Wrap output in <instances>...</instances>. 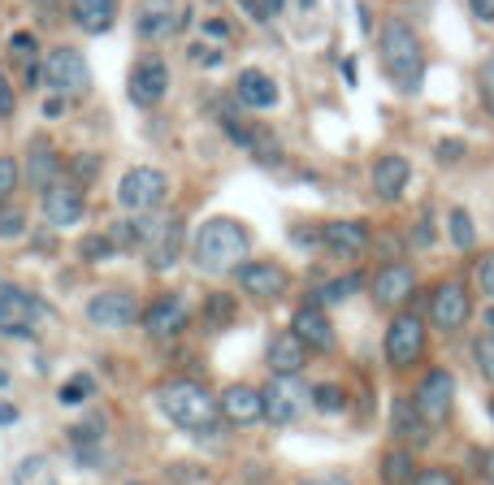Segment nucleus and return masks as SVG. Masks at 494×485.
<instances>
[{
  "instance_id": "1",
  "label": "nucleus",
  "mask_w": 494,
  "mask_h": 485,
  "mask_svg": "<svg viewBox=\"0 0 494 485\" xmlns=\"http://www.w3.org/2000/svg\"><path fill=\"white\" fill-rule=\"evenodd\" d=\"M247 251H251V234L247 225H239L234 217H213L204 221L191 239V260L199 273L208 278H225V273H239L247 265Z\"/></svg>"
},
{
  "instance_id": "2",
  "label": "nucleus",
  "mask_w": 494,
  "mask_h": 485,
  "mask_svg": "<svg viewBox=\"0 0 494 485\" xmlns=\"http://www.w3.org/2000/svg\"><path fill=\"white\" fill-rule=\"evenodd\" d=\"M377 48H382V70L395 83L403 96L420 92V78H425V44L412 26L403 18H391L377 35Z\"/></svg>"
},
{
  "instance_id": "3",
  "label": "nucleus",
  "mask_w": 494,
  "mask_h": 485,
  "mask_svg": "<svg viewBox=\"0 0 494 485\" xmlns=\"http://www.w3.org/2000/svg\"><path fill=\"white\" fill-rule=\"evenodd\" d=\"M156 403H161V412L170 416L178 429H191V434L213 429V425H217V416H222L217 399H213V390H204L199 382H187V377L165 382V386L156 390Z\"/></svg>"
},
{
  "instance_id": "4",
  "label": "nucleus",
  "mask_w": 494,
  "mask_h": 485,
  "mask_svg": "<svg viewBox=\"0 0 494 485\" xmlns=\"http://www.w3.org/2000/svg\"><path fill=\"white\" fill-rule=\"evenodd\" d=\"M40 74H44V83H49L57 96H83V92L92 87V66H87V57L78 48H66V44L44 57Z\"/></svg>"
},
{
  "instance_id": "5",
  "label": "nucleus",
  "mask_w": 494,
  "mask_h": 485,
  "mask_svg": "<svg viewBox=\"0 0 494 485\" xmlns=\"http://www.w3.org/2000/svg\"><path fill=\"white\" fill-rule=\"evenodd\" d=\"M382 351H386V364L391 368H417L420 356H425V321L412 313H399L391 325H386V339H382Z\"/></svg>"
},
{
  "instance_id": "6",
  "label": "nucleus",
  "mask_w": 494,
  "mask_h": 485,
  "mask_svg": "<svg viewBox=\"0 0 494 485\" xmlns=\"http://www.w3.org/2000/svg\"><path fill=\"white\" fill-rule=\"evenodd\" d=\"M165 195H170V178L156 170V165H135L118 182V204H122L126 213H152Z\"/></svg>"
},
{
  "instance_id": "7",
  "label": "nucleus",
  "mask_w": 494,
  "mask_h": 485,
  "mask_svg": "<svg viewBox=\"0 0 494 485\" xmlns=\"http://www.w3.org/2000/svg\"><path fill=\"white\" fill-rule=\"evenodd\" d=\"M308 403H313V390L299 386L296 373H273V382L265 386V420L269 425H296L308 412Z\"/></svg>"
},
{
  "instance_id": "8",
  "label": "nucleus",
  "mask_w": 494,
  "mask_h": 485,
  "mask_svg": "<svg viewBox=\"0 0 494 485\" xmlns=\"http://www.w3.org/2000/svg\"><path fill=\"white\" fill-rule=\"evenodd\" d=\"M40 204H44V217H49L52 230H70L87 217V195H83L78 178H57L52 187L40 191Z\"/></svg>"
},
{
  "instance_id": "9",
  "label": "nucleus",
  "mask_w": 494,
  "mask_h": 485,
  "mask_svg": "<svg viewBox=\"0 0 494 485\" xmlns=\"http://www.w3.org/2000/svg\"><path fill=\"white\" fill-rule=\"evenodd\" d=\"M126 96L139 109H156L161 100L170 96V66H165V57H139L130 78H126Z\"/></svg>"
},
{
  "instance_id": "10",
  "label": "nucleus",
  "mask_w": 494,
  "mask_h": 485,
  "mask_svg": "<svg viewBox=\"0 0 494 485\" xmlns=\"http://www.w3.org/2000/svg\"><path fill=\"white\" fill-rule=\"evenodd\" d=\"M182 18H187L182 0H139L135 4V35L144 44H161V40L178 35Z\"/></svg>"
},
{
  "instance_id": "11",
  "label": "nucleus",
  "mask_w": 494,
  "mask_h": 485,
  "mask_svg": "<svg viewBox=\"0 0 494 485\" xmlns=\"http://www.w3.org/2000/svg\"><path fill=\"white\" fill-rule=\"evenodd\" d=\"M417 412L429 420V425H446L451 420V408H455V377L446 368H429L417 382V394H412Z\"/></svg>"
},
{
  "instance_id": "12",
  "label": "nucleus",
  "mask_w": 494,
  "mask_h": 485,
  "mask_svg": "<svg viewBox=\"0 0 494 485\" xmlns=\"http://www.w3.org/2000/svg\"><path fill=\"white\" fill-rule=\"evenodd\" d=\"M87 321L96 330H126V325L139 321V299H135V291H126V287H109V291L87 299Z\"/></svg>"
},
{
  "instance_id": "13",
  "label": "nucleus",
  "mask_w": 494,
  "mask_h": 485,
  "mask_svg": "<svg viewBox=\"0 0 494 485\" xmlns=\"http://www.w3.org/2000/svg\"><path fill=\"white\" fill-rule=\"evenodd\" d=\"M369 291H373V304H377L382 313H395V308H403V304L417 295V269L403 265V260L382 265L377 278L369 282Z\"/></svg>"
},
{
  "instance_id": "14",
  "label": "nucleus",
  "mask_w": 494,
  "mask_h": 485,
  "mask_svg": "<svg viewBox=\"0 0 494 485\" xmlns=\"http://www.w3.org/2000/svg\"><path fill=\"white\" fill-rule=\"evenodd\" d=\"M469 316H472V299H469V291H464V282H455V278L438 282V291L429 295V321H434L443 334H451V330H460Z\"/></svg>"
},
{
  "instance_id": "15",
  "label": "nucleus",
  "mask_w": 494,
  "mask_h": 485,
  "mask_svg": "<svg viewBox=\"0 0 494 485\" xmlns=\"http://www.w3.org/2000/svg\"><path fill=\"white\" fill-rule=\"evenodd\" d=\"M217 408H222V416L230 420V425L251 429V425H260V420H265V390L247 386V382H234V386L222 390Z\"/></svg>"
},
{
  "instance_id": "16",
  "label": "nucleus",
  "mask_w": 494,
  "mask_h": 485,
  "mask_svg": "<svg viewBox=\"0 0 494 485\" xmlns=\"http://www.w3.org/2000/svg\"><path fill=\"white\" fill-rule=\"evenodd\" d=\"M139 325H144L148 339L170 342L173 334H182V325H187V304H182L178 295H161L156 304H148V308L139 313Z\"/></svg>"
},
{
  "instance_id": "17",
  "label": "nucleus",
  "mask_w": 494,
  "mask_h": 485,
  "mask_svg": "<svg viewBox=\"0 0 494 485\" xmlns=\"http://www.w3.org/2000/svg\"><path fill=\"white\" fill-rule=\"evenodd\" d=\"M234 278H239V287H243L251 299H278V295H287V287H291L287 269L273 265V260H247Z\"/></svg>"
},
{
  "instance_id": "18",
  "label": "nucleus",
  "mask_w": 494,
  "mask_h": 485,
  "mask_svg": "<svg viewBox=\"0 0 494 485\" xmlns=\"http://www.w3.org/2000/svg\"><path fill=\"white\" fill-rule=\"evenodd\" d=\"M408 182H412V165H408V156H399V152L377 156V165H373V195H377V199H386V204L403 199Z\"/></svg>"
},
{
  "instance_id": "19",
  "label": "nucleus",
  "mask_w": 494,
  "mask_h": 485,
  "mask_svg": "<svg viewBox=\"0 0 494 485\" xmlns=\"http://www.w3.org/2000/svg\"><path fill=\"white\" fill-rule=\"evenodd\" d=\"M322 242L330 256H365L369 251V225L365 221H325L322 225Z\"/></svg>"
},
{
  "instance_id": "20",
  "label": "nucleus",
  "mask_w": 494,
  "mask_h": 485,
  "mask_svg": "<svg viewBox=\"0 0 494 485\" xmlns=\"http://www.w3.org/2000/svg\"><path fill=\"white\" fill-rule=\"evenodd\" d=\"M265 364H269V373H304V364H308V342L299 339L296 330H287V334H273L269 351H265Z\"/></svg>"
},
{
  "instance_id": "21",
  "label": "nucleus",
  "mask_w": 494,
  "mask_h": 485,
  "mask_svg": "<svg viewBox=\"0 0 494 485\" xmlns=\"http://www.w3.org/2000/svg\"><path fill=\"white\" fill-rule=\"evenodd\" d=\"M429 429H434V425L417 412L412 399H395V403H391V434H395L399 442L420 446V442H429Z\"/></svg>"
},
{
  "instance_id": "22",
  "label": "nucleus",
  "mask_w": 494,
  "mask_h": 485,
  "mask_svg": "<svg viewBox=\"0 0 494 485\" xmlns=\"http://www.w3.org/2000/svg\"><path fill=\"white\" fill-rule=\"evenodd\" d=\"M291 330L308 342V351H334V325H330V316L322 308H308L304 304L296 313V321H291Z\"/></svg>"
},
{
  "instance_id": "23",
  "label": "nucleus",
  "mask_w": 494,
  "mask_h": 485,
  "mask_svg": "<svg viewBox=\"0 0 494 485\" xmlns=\"http://www.w3.org/2000/svg\"><path fill=\"white\" fill-rule=\"evenodd\" d=\"M26 178H31L35 191H44V187H52L61 178V156H57V147L49 139H35L31 144V152H26Z\"/></svg>"
},
{
  "instance_id": "24",
  "label": "nucleus",
  "mask_w": 494,
  "mask_h": 485,
  "mask_svg": "<svg viewBox=\"0 0 494 485\" xmlns=\"http://www.w3.org/2000/svg\"><path fill=\"white\" fill-rule=\"evenodd\" d=\"M118 18V0H70V22L87 35H104Z\"/></svg>"
},
{
  "instance_id": "25",
  "label": "nucleus",
  "mask_w": 494,
  "mask_h": 485,
  "mask_svg": "<svg viewBox=\"0 0 494 485\" xmlns=\"http://www.w3.org/2000/svg\"><path fill=\"white\" fill-rule=\"evenodd\" d=\"M234 96L247 109H273L278 104V83H273L265 70H243L239 83H234Z\"/></svg>"
},
{
  "instance_id": "26",
  "label": "nucleus",
  "mask_w": 494,
  "mask_h": 485,
  "mask_svg": "<svg viewBox=\"0 0 494 485\" xmlns=\"http://www.w3.org/2000/svg\"><path fill=\"white\" fill-rule=\"evenodd\" d=\"M40 316V304L26 291L0 282V325H22V321H35Z\"/></svg>"
},
{
  "instance_id": "27",
  "label": "nucleus",
  "mask_w": 494,
  "mask_h": 485,
  "mask_svg": "<svg viewBox=\"0 0 494 485\" xmlns=\"http://www.w3.org/2000/svg\"><path fill=\"white\" fill-rule=\"evenodd\" d=\"M377 472H382V485H412L420 468H417V455H412L408 446H391V451L382 455V468H377Z\"/></svg>"
},
{
  "instance_id": "28",
  "label": "nucleus",
  "mask_w": 494,
  "mask_h": 485,
  "mask_svg": "<svg viewBox=\"0 0 494 485\" xmlns=\"http://www.w3.org/2000/svg\"><path fill=\"white\" fill-rule=\"evenodd\" d=\"M182 221L178 217H170L165 221V225H161V239H156V247H152V251H156V256H152V269H170L173 260H178V251H182Z\"/></svg>"
},
{
  "instance_id": "29",
  "label": "nucleus",
  "mask_w": 494,
  "mask_h": 485,
  "mask_svg": "<svg viewBox=\"0 0 494 485\" xmlns=\"http://www.w3.org/2000/svg\"><path fill=\"white\" fill-rule=\"evenodd\" d=\"M70 442L78 446V455H83V463H87L92 460V442H104V420H96V416L78 420L75 429H70Z\"/></svg>"
},
{
  "instance_id": "30",
  "label": "nucleus",
  "mask_w": 494,
  "mask_h": 485,
  "mask_svg": "<svg viewBox=\"0 0 494 485\" xmlns=\"http://www.w3.org/2000/svg\"><path fill=\"white\" fill-rule=\"evenodd\" d=\"M446 221H451V242H455L460 251H472V247H477V225H472L469 208H455Z\"/></svg>"
},
{
  "instance_id": "31",
  "label": "nucleus",
  "mask_w": 494,
  "mask_h": 485,
  "mask_svg": "<svg viewBox=\"0 0 494 485\" xmlns=\"http://www.w3.org/2000/svg\"><path fill=\"white\" fill-rule=\"evenodd\" d=\"M204 321H208V325H230V321H234V299H230V295H208V299H204Z\"/></svg>"
},
{
  "instance_id": "32",
  "label": "nucleus",
  "mask_w": 494,
  "mask_h": 485,
  "mask_svg": "<svg viewBox=\"0 0 494 485\" xmlns=\"http://www.w3.org/2000/svg\"><path fill=\"white\" fill-rule=\"evenodd\" d=\"M472 360H477V368H481V377L494 386V330L472 342Z\"/></svg>"
},
{
  "instance_id": "33",
  "label": "nucleus",
  "mask_w": 494,
  "mask_h": 485,
  "mask_svg": "<svg viewBox=\"0 0 494 485\" xmlns=\"http://www.w3.org/2000/svg\"><path fill=\"white\" fill-rule=\"evenodd\" d=\"M313 403H317L322 412H343V408H347V390L334 386V382H330V386H313Z\"/></svg>"
},
{
  "instance_id": "34",
  "label": "nucleus",
  "mask_w": 494,
  "mask_h": 485,
  "mask_svg": "<svg viewBox=\"0 0 494 485\" xmlns=\"http://www.w3.org/2000/svg\"><path fill=\"white\" fill-rule=\"evenodd\" d=\"M360 287H365V278H360V273H347V278H339V282H330V287H325L317 299H322V304H334V299H347V295H356Z\"/></svg>"
},
{
  "instance_id": "35",
  "label": "nucleus",
  "mask_w": 494,
  "mask_h": 485,
  "mask_svg": "<svg viewBox=\"0 0 494 485\" xmlns=\"http://www.w3.org/2000/svg\"><path fill=\"white\" fill-rule=\"evenodd\" d=\"M18 182H22V170H18V161H13V156H0V204H4L9 195L18 191Z\"/></svg>"
},
{
  "instance_id": "36",
  "label": "nucleus",
  "mask_w": 494,
  "mask_h": 485,
  "mask_svg": "<svg viewBox=\"0 0 494 485\" xmlns=\"http://www.w3.org/2000/svg\"><path fill=\"white\" fill-rule=\"evenodd\" d=\"M477 92H481V104H486V113H494V52L481 61V70H477Z\"/></svg>"
},
{
  "instance_id": "37",
  "label": "nucleus",
  "mask_w": 494,
  "mask_h": 485,
  "mask_svg": "<svg viewBox=\"0 0 494 485\" xmlns=\"http://www.w3.org/2000/svg\"><path fill=\"white\" fill-rule=\"evenodd\" d=\"M22 234H26L22 208H0V239H22Z\"/></svg>"
},
{
  "instance_id": "38",
  "label": "nucleus",
  "mask_w": 494,
  "mask_h": 485,
  "mask_svg": "<svg viewBox=\"0 0 494 485\" xmlns=\"http://www.w3.org/2000/svg\"><path fill=\"white\" fill-rule=\"evenodd\" d=\"M118 251V242L109 239V234H92V239H83V260H109Z\"/></svg>"
},
{
  "instance_id": "39",
  "label": "nucleus",
  "mask_w": 494,
  "mask_h": 485,
  "mask_svg": "<svg viewBox=\"0 0 494 485\" xmlns=\"http://www.w3.org/2000/svg\"><path fill=\"white\" fill-rule=\"evenodd\" d=\"M412 485H460V477L451 468H420Z\"/></svg>"
},
{
  "instance_id": "40",
  "label": "nucleus",
  "mask_w": 494,
  "mask_h": 485,
  "mask_svg": "<svg viewBox=\"0 0 494 485\" xmlns=\"http://www.w3.org/2000/svg\"><path fill=\"white\" fill-rule=\"evenodd\" d=\"M477 291L494 299V251H486V256L477 260Z\"/></svg>"
},
{
  "instance_id": "41",
  "label": "nucleus",
  "mask_w": 494,
  "mask_h": 485,
  "mask_svg": "<svg viewBox=\"0 0 494 485\" xmlns=\"http://www.w3.org/2000/svg\"><path fill=\"white\" fill-rule=\"evenodd\" d=\"M87 394H92V377H75L70 386H61V394H57V399H61V403H83Z\"/></svg>"
},
{
  "instance_id": "42",
  "label": "nucleus",
  "mask_w": 494,
  "mask_h": 485,
  "mask_svg": "<svg viewBox=\"0 0 494 485\" xmlns=\"http://www.w3.org/2000/svg\"><path fill=\"white\" fill-rule=\"evenodd\" d=\"M9 52H13V57H35V52H40V40L26 35V31H18V35L9 40Z\"/></svg>"
},
{
  "instance_id": "43",
  "label": "nucleus",
  "mask_w": 494,
  "mask_h": 485,
  "mask_svg": "<svg viewBox=\"0 0 494 485\" xmlns=\"http://www.w3.org/2000/svg\"><path fill=\"white\" fill-rule=\"evenodd\" d=\"M96 170H100V156H92V152L75 156V173H78V182H87V178H92Z\"/></svg>"
},
{
  "instance_id": "44",
  "label": "nucleus",
  "mask_w": 494,
  "mask_h": 485,
  "mask_svg": "<svg viewBox=\"0 0 494 485\" xmlns=\"http://www.w3.org/2000/svg\"><path fill=\"white\" fill-rule=\"evenodd\" d=\"M13 109H18V100H13V87H9V78L0 74V118H13Z\"/></svg>"
},
{
  "instance_id": "45",
  "label": "nucleus",
  "mask_w": 494,
  "mask_h": 485,
  "mask_svg": "<svg viewBox=\"0 0 494 485\" xmlns=\"http://www.w3.org/2000/svg\"><path fill=\"white\" fill-rule=\"evenodd\" d=\"M460 156H464V144H460V139H443V144H438V161L451 165V161H460Z\"/></svg>"
},
{
  "instance_id": "46",
  "label": "nucleus",
  "mask_w": 494,
  "mask_h": 485,
  "mask_svg": "<svg viewBox=\"0 0 494 485\" xmlns=\"http://www.w3.org/2000/svg\"><path fill=\"white\" fill-rule=\"evenodd\" d=\"M417 247H434V221H429V213H420V225H417Z\"/></svg>"
},
{
  "instance_id": "47",
  "label": "nucleus",
  "mask_w": 494,
  "mask_h": 485,
  "mask_svg": "<svg viewBox=\"0 0 494 485\" xmlns=\"http://www.w3.org/2000/svg\"><path fill=\"white\" fill-rule=\"evenodd\" d=\"M469 9L477 22H494V0H469Z\"/></svg>"
},
{
  "instance_id": "48",
  "label": "nucleus",
  "mask_w": 494,
  "mask_h": 485,
  "mask_svg": "<svg viewBox=\"0 0 494 485\" xmlns=\"http://www.w3.org/2000/svg\"><path fill=\"white\" fill-rule=\"evenodd\" d=\"M191 61H199V66H217V61H222V52H217V48H199V44H196V48H191Z\"/></svg>"
},
{
  "instance_id": "49",
  "label": "nucleus",
  "mask_w": 494,
  "mask_h": 485,
  "mask_svg": "<svg viewBox=\"0 0 494 485\" xmlns=\"http://www.w3.org/2000/svg\"><path fill=\"white\" fill-rule=\"evenodd\" d=\"M299 485H351L347 477H313V481H299Z\"/></svg>"
},
{
  "instance_id": "50",
  "label": "nucleus",
  "mask_w": 494,
  "mask_h": 485,
  "mask_svg": "<svg viewBox=\"0 0 494 485\" xmlns=\"http://www.w3.org/2000/svg\"><path fill=\"white\" fill-rule=\"evenodd\" d=\"M481 472H486V481L494 485V446L486 451V460H481Z\"/></svg>"
},
{
  "instance_id": "51",
  "label": "nucleus",
  "mask_w": 494,
  "mask_h": 485,
  "mask_svg": "<svg viewBox=\"0 0 494 485\" xmlns=\"http://www.w3.org/2000/svg\"><path fill=\"white\" fill-rule=\"evenodd\" d=\"M61 109H66V96L49 100V109H44V113H49V118H61Z\"/></svg>"
},
{
  "instance_id": "52",
  "label": "nucleus",
  "mask_w": 494,
  "mask_h": 485,
  "mask_svg": "<svg viewBox=\"0 0 494 485\" xmlns=\"http://www.w3.org/2000/svg\"><path fill=\"white\" fill-rule=\"evenodd\" d=\"M282 4H287V0H265V13H269V18L273 13H282Z\"/></svg>"
},
{
  "instance_id": "53",
  "label": "nucleus",
  "mask_w": 494,
  "mask_h": 485,
  "mask_svg": "<svg viewBox=\"0 0 494 485\" xmlns=\"http://www.w3.org/2000/svg\"><path fill=\"white\" fill-rule=\"evenodd\" d=\"M486 325H490V330H494V304H490V308H486Z\"/></svg>"
},
{
  "instance_id": "54",
  "label": "nucleus",
  "mask_w": 494,
  "mask_h": 485,
  "mask_svg": "<svg viewBox=\"0 0 494 485\" xmlns=\"http://www.w3.org/2000/svg\"><path fill=\"white\" fill-rule=\"evenodd\" d=\"M490 416H494V399H490Z\"/></svg>"
}]
</instances>
